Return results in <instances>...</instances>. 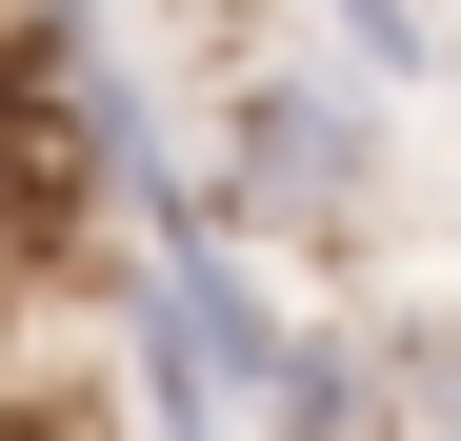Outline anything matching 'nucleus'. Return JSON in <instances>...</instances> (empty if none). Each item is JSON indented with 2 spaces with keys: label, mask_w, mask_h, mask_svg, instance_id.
Listing matches in <instances>:
<instances>
[{
  "label": "nucleus",
  "mask_w": 461,
  "mask_h": 441,
  "mask_svg": "<svg viewBox=\"0 0 461 441\" xmlns=\"http://www.w3.org/2000/svg\"><path fill=\"white\" fill-rule=\"evenodd\" d=\"M261 441H381V401H361V341H301V361H281V401H261Z\"/></svg>",
  "instance_id": "2"
},
{
  "label": "nucleus",
  "mask_w": 461,
  "mask_h": 441,
  "mask_svg": "<svg viewBox=\"0 0 461 441\" xmlns=\"http://www.w3.org/2000/svg\"><path fill=\"white\" fill-rule=\"evenodd\" d=\"M381 201V101L321 81V60H261L221 81V161H201V220L221 241H341Z\"/></svg>",
  "instance_id": "1"
},
{
  "label": "nucleus",
  "mask_w": 461,
  "mask_h": 441,
  "mask_svg": "<svg viewBox=\"0 0 461 441\" xmlns=\"http://www.w3.org/2000/svg\"><path fill=\"white\" fill-rule=\"evenodd\" d=\"M321 40L361 60V81H441V21H421V0H321Z\"/></svg>",
  "instance_id": "3"
}]
</instances>
